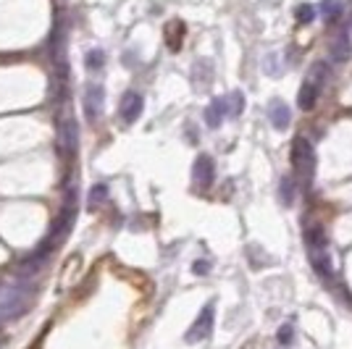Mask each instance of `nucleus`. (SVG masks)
<instances>
[{
    "mask_svg": "<svg viewBox=\"0 0 352 349\" xmlns=\"http://www.w3.org/2000/svg\"><path fill=\"white\" fill-rule=\"evenodd\" d=\"M103 58H105V53L100 50V47L89 50L87 53V69H100V66H103Z\"/></svg>",
    "mask_w": 352,
    "mask_h": 349,
    "instance_id": "6ab92c4d",
    "label": "nucleus"
},
{
    "mask_svg": "<svg viewBox=\"0 0 352 349\" xmlns=\"http://www.w3.org/2000/svg\"><path fill=\"white\" fill-rule=\"evenodd\" d=\"M105 197H108V187H105V184H95V187L89 190V205H92V207H98L100 203H105Z\"/></svg>",
    "mask_w": 352,
    "mask_h": 349,
    "instance_id": "2eb2a0df",
    "label": "nucleus"
},
{
    "mask_svg": "<svg viewBox=\"0 0 352 349\" xmlns=\"http://www.w3.org/2000/svg\"><path fill=\"white\" fill-rule=\"evenodd\" d=\"M316 19V8L308 5V3H302L300 8H297V24H310Z\"/></svg>",
    "mask_w": 352,
    "mask_h": 349,
    "instance_id": "a211bd4d",
    "label": "nucleus"
},
{
    "mask_svg": "<svg viewBox=\"0 0 352 349\" xmlns=\"http://www.w3.org/2000/svg\"><path fill=\"white\" fill-rule=\"evenodd\" d=\"M321 11H323V16H326V21H334V19H339V14H342V0H323Z\"/></svg>",
    "mask_w": 352,
    "mask_h": 349,
    "instance_id": "ddd939ff",
    "label": "nucleus"
},
{
    "mask_svg": "<svg viewBox=\"0 0 352 349\" xmlns=\"http://www.w3.org/2000/svg\"><path fill=\"white\" fill-rule=\"evenodd\" d=\"M263 69H265V74H271V76H279L284 66H281V58H279V56H276V53H271V56L265 58Z\"/></svg>",
    "mask_w": 352,
    "mask_h": 349,
    "instance_id": "f3484780",
    "label": "nucleus"
},
{
    "mask_svg": "<svg viewBox=\"0 0 352 349\" xmlns=\"http://www.w3.org/2000/svg\"><path fill=\"white\" fill-rule=\"evenodd\" d=\"M279 341H281V344H292V326H281V328H279Z\"/></svg>",
    "mask_w": 352,
    "mask_h": 349,
    "instance_id": "aec40b11",
    "label": "nucleus"
},
{
    "mask_svg": "<svg viewBox=\"0 0 352 349\" xmlns=\"http://www.w3.org/2000/svg\"><path fill=\"white\" fill-rule=\"evenodd\" d=\"M213 318H216V313H213V302H208V305L200 310V315L195 318V323L190 326V331H187V341H190V344H197V341L208 339L210 331H213Z\"/></svg>",
    "mask_w": 352,
    "mask_h": 349,
    "instance_id": "39448f33",
    "label": "nucleus"
},
{
    "mask_svg": "<svg viewBox=\"0 0 352 349\" xmlns=\"http://www.w3.org/2000/svg\"><path fill=\"white\" fill-rule=\"evenodd\" d=\"M326 79H329V66H326L323 60L313 63L310 71L305 74V79H302V87L297 92V105H300L302 111H310V108L316 105L323 85H326Z\"/></svg>",
    "mask_w": 352,
    "mask_h": 349,
    "instance_id": "7ed1b4c3",
    "label": "nucleus"
},
{
    "mask_svg": "<svg viewBox=\"0 0 352 349\" xmlns=\"http://www.w3.org/2000/svg\"><path fill=\"white\" fill-rule=\"evenodd\" d=\"M76 142H79V129H76V121L72 116L60 118L58 124V145H60V153L63 155H69L76 150Z\"/></svg>",
    "mask_w": 352,
    "mask_h": 349,
    "instance_id": "1a4fd4ad",
    "label": "nucleus"
},
{
    "mask_svg": "<svg viewBox=\"0 0 352 349\" xmlns=\"http://www.w3.org/2000/svg\"><path fill=\"white\" fill-rule=\"evenodd\" d=\"M30 305H32V286L27 281L3 286V289H0V326L21 318Z\"/></svg>",
    "mask_w": 352,
    "mask_h": 349,
    "instance_id": "f257e3e1",
    "label": "nucleus"
},
{
    "mask_svg": "<svg viewBox=\"0 0 352 349\" xmlns=\"http://www.w3.org/2000/svg\"><path fill=\"white\" fill-rule=\"evenodd\" d=\"M305 247H308V258L313 271L321 278L334 276V268H331V258H329V245H326V236H323L321 226H313L305 232Z\"/></svg>",
    "mask_w": 352,
    "mask_h": 349,
    "instance_id": "f03ea898",
    "label": "nucleus"
},
{
    "mask_svg": "<svg viewBox=\"0 0 352 349\" xmlns=\"http://www.w3.org/2000/svg\"><path fill=\"white\" fill-rule=\"evenodd\" d=\"M103 108H105V87L100 82H95V85H89L85 89V116L89 121H98V118L103 116Z\"/></svg>",
    "mask_w": 352,
    "mask_h": 349,
    "instance_id": "423d86ee",
    "label": "nucleus"
},
{
    "mask_svg": "<svg viewBox=\"0 0 352 349\" xmlns=\"http://www.w3.org/2000/svg\"><path fill=\"white\" fill-rule=\"evenodd\" d=\"M192 268H195V273H197V276H206L208 268H210V265H208V262H195Z\"/></svg>",
    "mask_w": 352,
    "mask_h": 349,
    "instance_id": "412c9836",
    "label": "nucleus"
},
{
    "mask_svg": "<svg viewBox=\"0 0 352 349\" xmlns=\"http://www.w3.org/2000/svg\"><path fill=\"white\" fill-rule=\"evenodd\" d=\"M226 116H229V100H226V98H216V100H210V105L206 108V124L208 126H210V129H219Z\"/></svg>",
    "mask_w": 352,
    "mask_h": 349,
    "instance_id": "9d476101",
    "label": "nucleus"
},
{
    "mask_svg": "<svg viewBox=\"0 0 352 349\" xmlns=\"http://www.w3.org/2000/svg\"><path fill=\"white\" fill-rule=\"evenodd\" d=\"M142 108H145V102H142V95L140 92H124V98H121V105H118V116L124 124H134L137 118L142 116Z\"/></svg>",
    "mask_w": 352,
    "mask_h": 349,
    "instance_id": "6e6552de",
    "label": "nucleus"
},
{
    "mask_svg": "<svg viewBox=\"0 0 352 349\" xmlns=\"http://www.w3.org/2000/svg\"><path fill=\"white\" fill-rule=\"evenodd\" d=\"M268 118H271V124H274V129L284 131L287 126H289V118H292V113H289V108H287V102L281 100H271V105H268Z\"/></svg>",
    "mask_w": 352,
    "mask_h": 349,
    "instance_id": "9b49d317",
    "label": "nucleus"
},
{
    "mask_svg": "<svg viewBox=\"0 0 352 349\" xmlns=\"http://www.w3.org/2000/svg\"><path fill=\"white\" fill-rule=\"evenodd\" d=\"M279 197H281V203H284V205H292V200H294V181L289 179V176H284V179H281Z\"/></svg>",
    "mask_w": 352,
    "mask_h": 349,
    "instance_id": "4468645a",
    "label": "nucleus"
},
{
    "mask_svg": "<svg viewBox=\"0 0 352 349\" xmlns=\"http://www.w3.org/2000/svg\"><path fill=\"white\" fill-rule=\"evenodd\" d=\"M292 166H294V171L302 176V179H310V176H313L316 153H313L310 139H305V137H294V142H292Z\"/></svg>",
    "mask_w": 352,
    "mask_h": 349,
    "instance_id": "20e7f679",
    "label": "nucleus"
},
{
    "mask_svg": "<svg viewBox=\"0 0 352 349\" xmlns=\"http://www.w3.org/2000/svg\"><path fill=\"white\" fill-rule=\"evenodd\" d=\"M347 37H350V30H342L334 37V43H331V58L337 60V63H342V60L350 56V40Z\"/></svg>",
    "mask_w": 352,
    "mask_h": 349,
    "instance_id": "f8f14e48",
    "label": "nucleus"
},
{
    "mask_svg": "<svg viewBox=\"0 0 352 349\" xmlns=\"http://www.w3.org/2000/svg\"><path fill=\"white\" fill-rule=\"evenodd\" d=\"M213 179H216V166H213V158H210V155H197L195 168H192V181H195V187H200V190H210V187H213Z\"/></svg>",
    "mask_w": 352,
    "mask_h": 349,
    "instance_id": "0eeeda50",
    "label": "nucleus"
},
{
    "mask_svg": "<svg viewBox=\"0 0 352 349\" xmlns=\"http://www.w3.org/2000/svg\"><path fill=\"white\" fill-rule=\"evenodd\" d=\"M226 100H229V116H239V113H242V108H245V98H242V92H232Z\"/></svg>",
    "mask_w": 352,
    "mask_h": 349,
    "instance_id": "dca6fc26",
    "label": "nucleus"
}]
</instances>
